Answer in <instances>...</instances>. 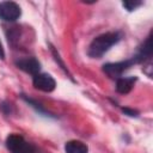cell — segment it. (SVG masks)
<instances>
[{
  "label": "cell",
  "mask_w": 153,
  "mask_h": 153,
  "mask_svg": "<svg viewBox=\"0 0 153 153\" xmlns=\"http://www.w3.org/2000/svg\"><path fill=\"white\" fill-rule=\"evenodd\" d=\"M6 146L11 153H35L36 148L22 135L11 134L6 139Z\"/></svg>",
  "instance_id": "7a4b0ae2"
},
{
  "label": "cell",
  "mask_w": 153,
  "mask_h": 153,
  "mask_svg": "<svg viewBox=\"0 0 153 153\" xmlns=\"http://www.w3.org/2000/svg\"><path fill=\"white\" fill-rule=\"evenodd\" d=\"M123 111H124L126 114H128L129 116H137V112L134 111V110H130V109H123Z\"/></svg>",
  "instance_id": "30bf717a"
},
{
  "label": "cell",
  "mask_w": 153,
  "mask_h": 153,
  "mask_svg": "<svg viewBox=\"0 0 153 153\" xmlns=\"http://www.w3.org/2000/svg\"><path fill=\"white\" fill-rule=\"evenodd\" d=\"M120 39H121V33L120 32H106V33H103V35L96 37L91 42L87 54L91 57H100L114 44H116Z\"/></svg>",
  "instance_id": "6da1fadb"
},
{
  "label": "cell",
  "mask_w": 153,
  "mask_h": 153,
  "mask_svg": "<svg viewBox=\"0 0 153 153\" xmlns=\"http://www.w3.org/2000/svg\"><path fill=\"white\" fill-rule=\"evenodd\" d=\"M20 7L13 1L0 2V18L6 22H14L20 17Z\"/></svg>",
  "instance_id": "3957f363"
},
{
  "label": "cell",
  "mask_w": 153,
  "mask_h": 153,
  "mask_svg": "<svg viewBox=\"0 0 153 153\" xmlns=\"http://www.w3.org/2000/svg\"><path fill=\"white\" fill-rule=\"evenodd\" d=\"M32 81H33V86L37 90L43 91V92H51L56 86L55 79L51 75L45 74V73H38L33 75Z\"/></svg>",
  "instance_id": "277c9868"
},
{
  "label": "cell",
  "mask_w": 153,
  "mask_h": 153,
  "mask_svg": "<svg viewBox=\"0 0 153 153\" xmlns=\"http://www.w3.org/2000/svg\"><path fill=\"white\" fill-rule=\"evenodd\" d=\"M65 151L66 153H87L88 148L84 142L78 140H72L66 143Z\"/></svg>",
  "instance_id": "ba28073f"
},
{
  "label": "cell",
  "mask_w": 153,
  "mask_h": 153,
  "mask_svg": "<svg viewBox=\"0 0 153 153\" xmlns=\"http://www.w3.org/2000/svg\"><path fill=\"white\" fill-rule=\"evenodd\" d=\"M136 81V78L134 76H127V78H118L116 84V90L120 93H128L134 86V82Z\"/></svg>",
  "instance_id": "52a82bcc"
},
{
  "label": "cell",
  "mask_w": 153,
  "mask_h": 153,
  "mask_svg": "<svg viewBox=\"0 0 153 153\" xmlns=\"http://www.w3.org/2000/svg\"><path fill=\"white\" fill-rule=\"evenodd\" d=\"M4 56H5V54H4V48H2V44H1V42H0V57L4 59Z\"/></svg>",
  "instance_id": "8fae6325"
},
{
  "label": "cell",
  "mask_w": 153,
  "mask_h": 153,
  "mask_svg": "<svg viewBox=\"0 0 153 153\" xmlns=\"http://www.w3.org/2000/svg\"><path fill=\"white\" fill-rule=\"evenodd\" d=\"M133 63H135L134 59L131 60H127V61H122V62H116V63H108V65H104V72L111 76V78H118L121 76V74L128 69Z\"/></svg>",
  "instance_id": "5b68a950"
},
{
  "label": "cell",
  "mask_w": 153,
  "mask_h": 153,
  "mask_svg": "<svg viewBox=\"0 0 153 153\" xmlns=\"http://www.w3.org/2000/svg\"><path fill=\"white\" fill-rule=\"evenodd\" d=\"M17 66L22 71H24V72H26L29 74H32V75L38 74L39 73V68H41V63L35 57L20 59L19 61H17Z\"/></svg>",
  "instance_id": "8992f818"
},
{
  "label": "cell",
  "mask_w": 153,
  "mask_h": 153,
  "mask_svg": "<svg viewBox=\"0 0 153 153\" xmlns=\"http://www.w3.org/2000/svg\"><path fill=\"white\" fill-rule=\"evenodd\" d=\"M141 4H142L141 1H133V0H131V1H124V2H123V6H124L128 11H133V10H135L136 7H139Z\"/></svg>",
  "instance_id": "9c48e42d"
}]
</instances>
